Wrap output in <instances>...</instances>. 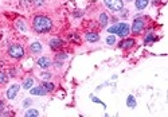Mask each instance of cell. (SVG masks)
<instances>
[{
    "mask_svg": "<svg viewBox=\"0 0 168 117\" xmlns=\"http://www.w3.org/2000/svg\"><path fill=\"white\" fill-rule=\"evenodd\" d=\"M32 27L36 32H47L53 27V22L46 16H35L32 20Z\"/></svg>",
    "mask_w": 168,
    "mask_h": 117,
    "instance_id": "obj_1",
    "label": "cell"
},
{
    "mask_svg": "<svg viewBox=\"0 0 168 117\" xmlns=\"http://www.w3.org/2000/svg\"><path fill=\"white\" fill-rule=\"evenodd\" d=\"M8 54H10L12 58L19 59V58H22L23 55H24V50H23V47L20 44H12L10 47V50H8Z\"/></svg>",
    "mask_w": 168,
    "mask_h": 117,
    "instance_id": "obj_2",
    "label": "cell"
},
{
    "mask_svg": "<svg viewBox=\"0 0 168 117\" xmlns=\"http://www.w3.org/2000/svg\"><path fill=\"white\" fill-rule=\"evenodd\" d=\"M105 6L110 8L112 11H121L124 7V1L122 0H104Z\"/></svg>",
    "mask_w": 168,
    "mask_h": 117,
    "instance_id": "obj_3",
    "label": "cell"
},
{
    "mask_svg": "<svg viewBox=\"0 0 168 117\" xmlns=\"http://www.w3.org/2000/svg\"><path fill=\"white\" fill-rule=\"evenodd\" d=\"M144 26H145V20H144L143 18H137V19H135L133 26H132V32H133V34H140V32L143 31Z\"/></svg>",
    "mask_w": 168,
    "mask_h": 117,
    "instance_id": "obj_4",
    "label": "cell"
},
{
    "mask_svg": "<svg viewBox=\"0 0 168 117\" xmlns=\"http://www.w3.org/2000/svg\"><path fill=\"white\" fill-rule=\"evenodd\" d=\"M117 34L120 35V36H127L128 34H129V26L127 24V23H120V24H117Z\"/></svg>",
    "mask_w": 168,
    "mask_h": 117,
    "instance_id": "obj_5",
    "label": "cell"
},
{
    "mask_svg": "<svg viewBox=\"0 0 168 117\" xmlns=\"http://www.w3.org/2000/svg\"><path fill=\"white\" fill-rule=\"evenodd\" d=\"M19 89H20L19 85H12L11 88H8V90H7V97L10 98V100H14V98L18 96Z\"/></svg>",
    "mask_w": 168,
    "mask_h": 117,
    "instance_id": "obj_6",
    "label": "cell"
},
{
    "mask_svg": "<svg viewBox=\"0 0 168 117\" xmlns=\"http://www.w3.org/2000/svg\"><path fill=\"white\" fill-rule=\"evenodd\" d=\"M30 93H31L32 96H45L47 92H46V89L43 88V86H36V88L30 89Z\"/></svg>",
    "mask_w": 168,
    "mask_h": 117,
    "instance_id": "obj_7",
    "label": "cell"
},
{
    "mask_svg": "<svg viewBox=\"0 0 168 117\" xmlns=\"http://www.w3.org/2000/svg\"><path fill=\"white\" fill-rule=\"evenodd\" d=\"M38 66L42 67V69H47V67L51 66V61L47 57H42L38 59Z\"/></svg>",
    "mask_w": 168,
    "mask_h": 117,
    "instance_id": "obj_8",
    "label": "cell"
},
{
    "mask_svg": "<svg viewBox=\"0 0 168 117\" xmlns=\"http://www.w3.org/2000/svg\"><path fill=\"white\" fill-rule=\"evenodd\" d=\"M50 47L53 49V50H58V49H61L62 46H63V42H62V39H58V38H54L50 41Z\"/></svg>",
    "mask_w": 168,
    "mask_h": 117,
    "instance_id": "obj_9",
    "label": "cell"
},
{
    "mask_svg": "<svg viewBox=\"0 0 168 117\" xmlns=\"http://www.w3.org/2000/svg\"><path fill=\"white\" fill-rule=\"evenodd\" d=\"M135 44H136L135 39H125V41L120 42V47L121 49H130V47H133Z\"/></svg>",
    "mask_w": 168,
    "mask_h": 117,
    "instance_id": "obj_10",
    "label": "cell"
},
{
    "mask_svg": "<svg viewBox=\"0 0 168 117\" xmlns=\"http://www.w3.org/2000/svg\"><path fill=\"white\" fill-rule=\"evenodd\" d=\"M149 0H136L135 1V6H136L137 10H144L147 6H148Z\"/></svg>",
    "mask_w": 168,
    "mask_h": 117,
    "instance_id": "obj_11",
    "label": "cell"
},
{
    "mask_svg": "<svg viewBox=\"0 0 168 117\" xmlns=\"http://www.w3.org/2000/svg\"><path fill=\"white\" fill-rule=\"evenodd\" d=\"M100 39L98 34H95V32H88L86 34V41L88 42H97Z\"/></svg>",
    "mask_w": 168,
    "mask_h": 117,
    "instance_id": "obj_12",
    "label": "cell"
},
{
    "mask_svg": "<svg viewBox=\"0 0 168 117\" xmlns=\"http://www.w3.org/2000/svg\"><path fill=\"white\" fill-rule=\"evenodd\" d=\"M30 49H31L32 53H41L42 51V44L39 43V42H34V43H31V46H30Z\"/></svg>",
    "mask_w": 168,
    "mask_h": 117,
    "instance_id": "obj_13",
    "label": "cell"
},
{
    "mask_svg": "<svg viewBox=\"0 0 168 117\" xmlns=\"http://www.w3.org/2000/svg\"><path fill=\"white\" fill-rule=\"evenodd\" d=\"M100 24H101V27H105V26L108 24V15L105 12H102L100 15Z\"/></svg>",
    "mask_w": 168,
    "mask_h": 117,
    "instance_id": "obj_14",
    "label": "cell"
},
{
    "mask_svg": "<svg viewBox=\"0 0 168 117\" xmlns=\"http://www.w3.org/2000/svg\"><path fill=\"white\" fill-rule=\"evenodd\" d=\"M127 105L129 108H132V109H133V108H136V98H135L133 96H129V97H128V100H127Z\"/></svg>",
    "mask_w": 168,
    "mask_h": 117,
    "instance_id": "obj_15",
    "label": "cell"
},
{
    "mask_svg": "<svg viewBox=\"0 0 168 117\" xmlns=\"http://www.w3.org/2000/svg\"><path fill=\"white\" fill-rule=\"evenodd\" d=\"M155 39H156V36L153 35V32H149V34H147L144 42H145V44H149V43H152V42H155Z\"/></svg>",
    "mask_w": 168,
    "mask_h": 117,
    "instance_id": "obj_16",
    "label": "cell"
},
{
    "mask_svg": "<svg viewBox=\"0 0 168 117\" xmlns=\"http://www.w3.org/2000/svg\"><path fill=\"white\" fill-rule=\"evenodd\" d=\"M24 116L26 117H38L39 116V112L36 111V109H28V111L26 112Z\"/></svg>",
    "mask_w": 168,
    "mask_h": 117,
    "instance_id": "obj_17",
    "label": "cell"
},
{
    "mask_svg": "<svg viewBox=\"0 0 168 117\" xmlns=\"http://www.w3.org/2000/svg\"><path fill=\"white\" fill-rule=\"evenodd\" d=\"M32 83H34L32 78H27V79H24V82H23V88H24V89H31Z\"/></svg>",
    "mask_w": 168,
    "mask_h": 117,
    "instance_id": "obj_18",
    "label": "cell"
},
{
    "mask_svg": "<svg viewBox=\"0 0 168 117\" xmlns=\"http://www.w3.org/2000/svg\"><path fill=\"white\" fill-rule=\"evenodd\" d=\"M42 86L46 89V92H53V90H54V88H55L54 83H51V82H45Z\"/></svg>",
    "mask_w": 168,
    "mask_h": 117,
    "instance_id": "obj_19",
    "label": "cell"
},
{
    "mask_svg": "<svg viewBox=\"0 0 168 117\" xmlns=\"http://www.w3.org/2000/svg\"><path fill=\"white\" fill-rule=\"evenodd\" d=\"M106 43L108 44H114L116 43V38H114L113 35H109L108 38H106Z\"/></svg>",
    "mask_w": 168,
    "mask_h": 117,
    "instance_id": "obj_20",
    "label": "cell"
},
{
    "mask_svg": "<svg viewBox=\"0 0 168 117\" xmlns=\"http://www.w3.org/2000/svg\"><path fill=\"white\" fill-rule=\"evenodd\" d=\"M7 79H8V77H7L4 73H1V71H0V83H6Z\"/></svg>",
    "mask_w": 168,
    "mask_h": 117,
    "instance_id": "obj_21",
    "label": "cell"
},
{
    "mask_svg": "<svg viewBox=\"0 0 168 117\" xmlns=\"http://www.w3.org/2000/svg\"><path fill=\"white\" fill-rule=\"evenodd\" d=\"M41 78L45 79V81H47V79L51 78V74H50V73H42V74H41Z\"/></svg>",
    "mask_w": 168,
    "mask_h": 117,
    "instance_id": "obj_22",
    "label": "cell"
},
{
    "mask_svg": "<svg viewBox=\"0 0 168 117\" xmlns=\"http://www.w3.org/2000/svg\"><path fill=\"white\" fill-rule=\"evenodd\" d=\"M16 26H18V27H19V29L22 30V31H26V30H27V27H26V26H24V23H23V22H20V20H19V22H18V23H16Z\"/></svg>",
    "mask_w": 168,
    "mask_h": 117,
    "instance_id": "obj_23",
    "label": "cell"
},
{
    "mask_svg": "<svg viewBox=\"0 0 168 117\" xmlns=\"http://www.w3.org/2000/svg\"><path fill=\"white\" fill-rule=\"evenodd\" d=\"M66 58H67V55L66 54H63V53L57 55V61H63V59H66Z\"/></svg>",
    "mask_w": 168,
    "mask_h": 117,
    "instance_id": "obj_24",
    "label": "cell"
},
{
    "mask_svg": "<svg viewBox=\"0 0 168 117\" xmlns=\"http://www.w3.org/2000/svg\"><path fill=\"white\" fill-rule=\"evenodd\" d=\"M117 27H118L117 24L113 26V27H110V29H109V32H110V34H117Z\"/></svg>",
    "mask_w": 168,
    "mask_h": 117,
    "instance_id": "obj_25",
    "label": "cell"
},
{
    "mask_svg": "<svg viewBox=\"0 0 168 117\" xmlns=\"http://www.w3.org/2000/svg\"><path fill=\"white\" fill-rule=\"evenodd\" d=\"M92 100H93V101H94V102H98V104H102V102L100 101V100H98V98H97V97H93ZM102 105H104V104H102ZM104 106H105V105H104Z\"/></svg>",
    "mask_w": 168,
    "mask_h": 117,
    "instance_id": "obj_26",
    "label": "cell"
},
{
    "mask_svg": "<svg viewBox=\"0 0 168 117\" xmlns=\"http://www.w3.org/2000/svg\"><path fill=\"white\" fill-rule=\"evenodd\" d=\"M31 104V100H26L24 102H23V105H24V106H27V105H30Z\"/></svg>",
    "mask_w": 168,
    "mask_h": 117,
    "instance_id": "obj_27",
    "label": "cell"
},
{
    "mask_svg": "<svg viewBox=\"0 0 168 117\" xmlns=\"http://www.w3.org/2000/svg\"><path fill=\"white\" fill-rule=\"evenodd\" d=\"M74 15H75V16H81V15H82V12H81V11H75Z\"/></svg>",
    "mask_w": 168,
    "mask_h": 117,
    "instance_id": "obj_28",
    "label": "cell"
},
{
    "mask_svg": "<svg viewBox=\"0 0 168 117\" xmlns=\"http://www.w3.org/2000/svg\"><path fill=\"white\" fill-rule=\"evenodd\" d=\"M1 109H3V102L0 101V111H1Z\"/></svg>",
    "mask_w": 168,
    "mask_h": 117,
    "instance_id": "obj_29",
    "label": "cell"
}]
</instances>
